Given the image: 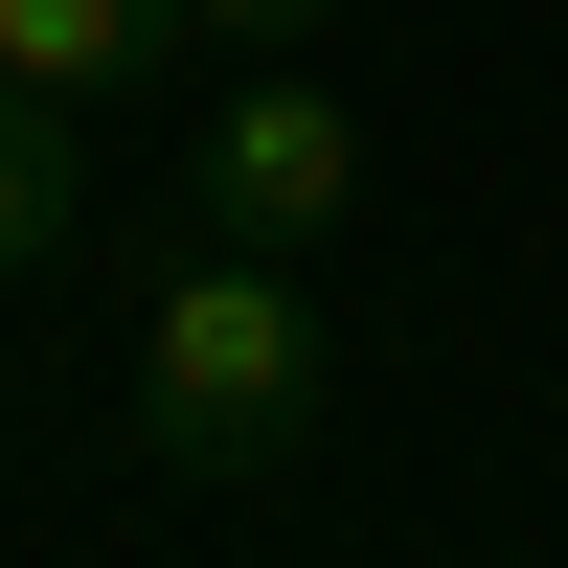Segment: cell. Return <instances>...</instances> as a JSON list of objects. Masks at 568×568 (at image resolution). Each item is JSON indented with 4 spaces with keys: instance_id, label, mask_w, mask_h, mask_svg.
<instances>
[{
    "instance_id": "obj_1",
    "label": "cell",
    "mask_w": 568,
    "mask_h": 568,
    "mask_svg": "<svg viewBox=\"0 0 568 568\" xmlns=\"http://www.w3.org/2000/svg\"><path fill=\"white\" fill-rule=\"evenodd\" d=\"M136 433L182 478H273L318 433V296H296V251H227V227H160L136 251Z\"/></svg>"
},
{
    "instance_id": "obj_2",
    "label": "cell",
    "mask_w": 568,
    "mask_h": 568,
    "mask_svg": "<svg viewBox=\"0 0 568 568\" xmlns=\"http://www.w3.org/2000/svg\"><path fill=\"white\" fill-rule=\"evenodd\" d=\"M364 205V114L318 69H227L205 136H182V227H227V251H318V227Z\"/></svg>"
},
{
    "instance_id": "obj_3",
    "label": "cell",
    "mask_w": 568,
    "mask_h": 568,
    "mask_svg": "<svg viewBox=\"0 0 568 568\" xmlns=\"http://www.w3.org/2000/svg\"><path fill=\"white\" fill-rule=\"evenodd\" d=\"M182 45H205V0H0V91H45V114H136Z\"/></svg>"
},
{
    "instance_id": "obj_4",
    "label": "cell",
    "mask_w": 568,
    "mask_h": 568,
    "mask_svg": "<svg viewBox=\"0 0 568 568\" xmlns=\"http://www.w3.org/2000/svg\"><path fill=\"white\" fill-rule=\"evenodd\" d=\"M91 227V160H69V114H45V91H0V273H45Z\"/></svg>"
},
{
    "instance_id": "obj_5",
    "label": "cell",
    "mask_w": 568,
    "mask_h": 568,
    "mask_svg": "<svg viewBox=\"0 0 568 568\" xmlns=\"http://www.w3.org/2000/svg\"><path fill=\"white\" fill-rule=\"evenodd\" d=\"M318 23H342V0H205V45H251V69H296Z\"/></svg>"
}]
</instances>
